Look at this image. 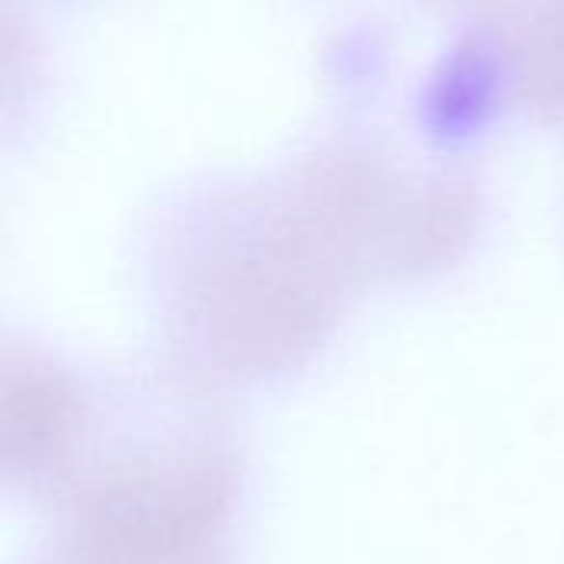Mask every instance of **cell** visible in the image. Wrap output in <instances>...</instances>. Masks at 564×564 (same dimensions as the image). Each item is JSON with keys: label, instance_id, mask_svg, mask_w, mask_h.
Returning a JSON list of instances; mask_svg holds the SVG:
<instances>
[{"label": "cell", "instance_id": "1", "mask_svg": "<svg viewBox=\"0 0 564 564\" xmlns=\"http://www.w3.org/2000/svg\"><path fill=\"white\" fill-rule=\"evenodd\" d=\"M3 489L53 535L238 542L251 440L228 393L169 360L93 367L3 347Z\"/></svg>", "mask_w": 564, "mask_h": 564}, {"label": "cell", "instance_id": "2", "mask_svg": "<svg viewBox=\"0 0 564 564\" xmlns=\"http://www.w3.org/2000/svg\"><path fill=\"white\" fill-rule=\"evenodd\" d=\"M145 291L162 360L225 393H264L330 350L360 288L274 175L175 212Z\"/></svg>", "mask_w": 564, "mask_h": 564}, {"label": "cell", "instance_id": "3", "mask_svg": "<svg viewBox=\"0 0 564 564\" xmlns=\"http://www.w3.org/2000/svg\"><path fill=\"white\" fill-rule=\"evenodd\" d=\"M357 288H406L453 271L476 241L466 172L420 165L383 142L330 135L278 169Z\"/></svg>", "mask_w": 564, "mask_h": 564}, {"label": "cell", "instance_id": "4", "mask_svg": "<svg viewBox=\"0 0 564 564\" xmlns=\"http://www.w3.org/2000/svg\"><path fill=\"white\" fill-rule=\"evenodd\" d=\"M482 33L449 69L482 112L492 96L535 122H564V0H479Z\"/></svg>", "mask_w": 564, "mask_h": 564}, {"label": "cell", "instance_id": "5", "mask_svg": "<svg viewBox=\"0 0 564 564\" xmlns=\"http://www.w3.org/2000/svg\"><path fill=\"white\" fill-rule=\"evenodd\" d=\"M30 564H238V542L50 535V545Z\"/></svg>", "mask_w": 564, "mask_h": 564}, {"label": "cell", "instance_id": "6", "mask_svg": "<svg viewBox=\"0 0 564 564\" xmlns=\"http://www.w3.org/2000/svg\"><path fill=\"white\" fill-rule=\"evenodd\" d=\"M449 3H473V7H476L479 0H449Z\"/></svg>", "mask_w": 564, "mask_h": 564}]
</instances>
